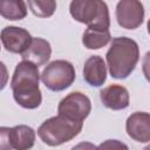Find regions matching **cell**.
<instances>
[{
  "mask_svg": "<svg viewBox=\"0 0 150 150\" xmlns=\"http://www.w3.org/2000/svg\"><path fill=\"white\" fill-rule=\"evenodd\" d=\"M39 67L29 61L22 60L14 69L11 88L15 102L25 109H35L42 102V94L39 87Z\"/></svg>",
  "mask_w": 150,
  "mask_h": 150,
  "instance_id": "obj_1",
  "label": "cell"
},
{
  "mask_svg": "<svg viewBox=\"0 0 150 150\" xmlns=\"http://www.w3.org/2000/svg\"><path fill=\"white\" fill-rule=\"evenodd\" d=\"M105 59L111 77L117 80L127 79L139 60L138 45L130 38H115L110 43Z\"/></svg>",
  "mask_w": 150,
  "mask_h": 150,
  "instance_id": "obj_2",
  "label": "cell"
},
{
  "mask_svg": "<svg viewBox=\"0 0 150 150\" xmlns=\"http://www.w3.org/2000/svg\"><path fill=\"white\" fill-rule=\"evenodd\" d=\"M83 122L74 121L61 116H53L46 120L38 129L41 141L50 146H57L75 138L82 130Z\"/></svg>",
  "mask_w": 150,
  "mask_h": 150,
  "instance_id": "obj_3",
  "label": "cell"
},
{
  "mask_svg": "<svg viewBox=\"0 0 150 150\" xmlns=\"http://www.w3.org/2000/svg\"><path fill=\"white\" fill-rule=\"evenodd\" d=\"M70 15L89 28L109 29V8L103 0H71L69 5Z\"/></svg>",
  "mask_w": 150,
  "mask_h": 150,
  "instance_id": "obj_4",
  "label": "cell"
},
{
  "mask_svg": "<svg viewBox=\"0 0 150 150\" xmlns=\"http://www.w3.org/2000/svg\"><path fill=\"white\" fill-rule=\"evenodd\" d=\"M40 77L47 89L62 91L74 83L76 74L74 66L69 61L55 60L45 67Z\"/></svg>",
  "mask_w": 150,
  "mask_h": 150,
  "instance_id": "obj_5",
  "label": "cell"
},
{
  "mask_svg": "<svg viewBox=\"0 0 150 150\" xmlns=\"http://www.w3.org/2000/svg\"><path fill=\"white\" fill-rule=\"evenodd\" d=\"M91 102L81 91H73L63 97L57 105V114L67 118L83 122L90 114Z\"/></svg>",
  "mask_w": 150,
  "mask_h": 150,
  "instance_id": "obj_6",
  "label": "cell"
},
{
  "mask_svg": "<svg viewBox=\"0 0 150 150\" xmlns=\"http://www.w3.org/2000/svg\"><path fill=\"white\" fill-rule=\"evenodd\" d=\"M116 20L122 28H138L144 21V7L141 0H120L116 6Z\"/></svg>",
  "mask_w": 150,
  "mask_h": 150,
  "instance_id": "obj_7",
  "label": "cell"
},
{
  "mask_svg": "<svg viewBox=\"0 0 150 150\" xmlns=\"http://www.w3.org/2000/svg\"><path fill=\"white\" fill-rule=\"evenodd\" d=\"M32 39L28 30L16 26H7L0 33V40L5 49L14 54H22L30 45Z\"/></svg>",
  "mask_w": 150,
  "mask_h": 150,
  "instance_id": "obj_8",
  "label": "cell"
},
{
  "mask_svg": "<svg viewBox=\"0 0 150 150\" xmlns=\"http://www.w3.org/2000/svg\"><path fill=\"white\" fill-rule=\"evenodd\" d=\"M128 136L141 143L150 141V115L144 111H136L131 114L125 123Z\"/></svg>",
  "mask_w": 150,
  "mask_h": 150,
  "instance_id": "obj_9",
  "label": "cell"
},
{
  "mask_svg": "<svg viewBox=\"0 0 150 150\" xmlns=\"http://www.w3.org/2000/svg\"><path fill=\"white\" fill-rule=\"evenodd\" d=\"M100 98L104 107L112 110H122L129 105V91L121 84H110L100 91Z\"/></svg>",
  "mask_w": 150,
  "mask_h": 150,
  "instance_id": "obj_10",
  "label": "cell"
},
{
  "mask_svg": "<svg viewBox=\"0 0 150 150\" xmlns=\"http://www.w3.org/2000/svg\"><path fill=\"white\" fill-rule=\"evenodd\" d=\"M83 79L91 87H101L105 82L107 66L100 55H93L84 62Z\"/></svg>",
  "mask_w": 150,
  "mask_h": 150,
  "instance_id": "obj_11",
  "label": "cell"
},
{
  "mask_svg": "<svg viewBox=\"0 0 150 150\" xmlns=\"http://www.w3.org/2000/svg\"><path fill=\"white\" fill-rule=\"evenodd\" d=\"M52 55L50 43L41 38H33L28 48L21 54L22 60L29 61L35 66L40 67L48 62Z\"/></svg>",
  "mask_w": 150,
  "mask_h": 150,
  "instance_id": "obj_12",
  "label": "cell"
},
{
  "mask_svg": "<svg viewBox=\"0 0 150 150\" xmlns=\"http://www.w3.org/2000/svg\"><path fill=\"white\" fill-rule=\"evenodd\" d=\"M11 139L13 149L27 150L35 143V131L28 125L19 124L11 128Z\"/></svg>",
  "mask_w": 150,
  "mask_h": 150,
  "instance_id": "obj_13",
  "label": "cell"
},
{
  "mask_svg": "<svg viewBox=\"0 0 150 150\" xmlns=\"http://www.w3.org/2000/svg\"><path fill=\"white\" fill-rule=\"evenodd\" d=\"M111 40L109 29L87 28L82 35V43L87 49H100L107 46Z\"/></svg>",
  "mask_w": 150,
  "mask_h": 150,
  "instance_id": "obj_14",
  "label": "cell"
},
{
  "mask_svg": "<svg viewBox=\"0 0 150 150\" xmlns=\"http://www.w3.org/2000/svg\"><path fill=\"white\" fill-rule=\"evenodd\" d=\"M0 15L6 20H22L27 16L25 0H0Z\"/></svg>",
  "mask_w": 150,
  "mask_h": 150,
  "instance_id": "obj_15",
  "label": "cell"
},
{
  "mask_svg": "<svg viewBox=\"0 0 150 150\" xmlns=\"http://www.w3.org/2000/svg\"><path fill=\"white\" fill-rule=\"evenodd\" d=\"M32 13L39 18H49L55 13L56 0H27Z\"/></svg>",
  "mask_w": 150,
  "mask_h": 150,
  "instance_id": "obj_16",
  "label": "cell"
},
{
  "mask_svg": "<svg viewBox=\"0 0 150 150\" xmlns=\"http://www.w3.org/2000/svg\"><path fill=\"white\" fill-rule=\"evenodd\" d=\"M13 149L11 139V128L0 127V150Z\"/></svg>",
  "mask_w": 150,
  "mask_h": 150,
  "instance_id": "obj_17",
  "label": "cell"
},
{
  "mask_svg": "<svg viewBox=\"0 0 150 150\" xmlns=\"http://www.w3.org/2000/svg\"><path fill=\"white\" fill-rule=\"evenodd\" d=\"M8 79H9V75H8V70H7V67L5 66L4 62L0 61V91L6 87V84L8 83Z\"/></svg>",
  "mask_w": 150,
  "mask_h": 150,
  "instance_id": "obj_18",
  "label": "cell"
},
{
  "mask_svg": "<svg viewBox=\"0 0 150 150\" xmlns=\"http://www.w3.org/2000/svg\"><path fill=\"white\" fill-rule=\"evenodd\" d=\"M115 146H117V148H124V149L128 148L125 144L120 143L117 139H108L105 143H102L98 148H115Z\"/></svg>",
  "mask_w": 150,
  "mask_h": 150,
  "instance_id": "obj_19",
  "label": "cell"
}]
</instances>
